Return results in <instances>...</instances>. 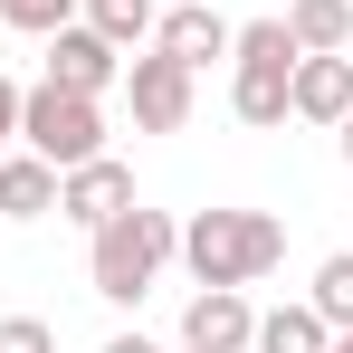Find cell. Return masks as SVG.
Wrapping results in <instances>:
<instances>
[{"label":"cell","mask_w":353,"mask_h":353,"mask_svg":"<svg viewBox=\"0 0 353 353\" xmlns=\"http://www.w3.org/2000/svg\"><path fill=\"white\" fill-rule=\"evenodd\" d=\"M287 39L305 48V58L353 48V0H287Z\"/></svg>","instance_id":"4fadbf2b"},{"label":"cell","mask_w":353,"mask_h":353,"mask_svg":"<svg viewBox=\"0 0 353 353\" xmlns=\"http://www.w3.org/2000/svg\"><path fill=\"white\" fill-rule=\"evenodd\" d=\"M115 210H134V172H124L115 153H96V163H67V172H58V220H77V230L96 239Z\"/></svg>","instance_id":"52a82bcc"},{"label":"cell","mask_w":353,"mask_h":353,"mask_svg":"<svg viewBox=\"0 0 353 353\" xmlns=\"http://www.w3.org/2000/svg\"><path fill=\"white\" fill-rule=\"evenodd\" d=\"M48 210H58V163L0 153V220H48Z\"/></svg>","instance_id":"8fae6325"},{"label":"cell","mask_w":353,"mask_h":353,"mask_svg":"<svg viewBox=\"0 0 353 353\" xmlns=\"http://www.w3.org/2000/svg\"><path fill=\"white\" fill-rule=\"evenodd\" d=\"M0 134H19V86L0 77Z\"/></svg>","instance_id":"ac0fdd59"},{"label":"cell","mask_w":353,"mask_h":353,"mask_svg":"<svg viewBox=\"0 0 353 353\" xmlns=\"http://www.w3.org/2000/svg\"><path fill=\"white\" fill-rule=\"evenodd\" d=\"M191 67L181 58H163V48H143V58H124V96H134V124L143 134H181L191 124Z\"/></svg>","instance_id":"5b68a950"},{"label":"cell","mask_w":353,"mask_h":353,"mask_svg":"<svg viewBox=\"0 0 353 353\" xmlns=\"http://www.w3.org/2000/svg\"><path fill=\"white\" fill-rule=\"evenodd\" d=\"M296 48L287 19H248V29H230V115L248 124V134H277L287 124V77H296Z\"/></svg>","instance_id":"3957f363"},{"label":"cell","mask_w":353,"mask_h":353,"mask_svg":"<svg viewBox=\"0 0 353 353\" xmlns=\"http://www.w3.org/2000/svg\"><path fill=\"white\" fill-rule=\"evenodd\" d=\"M305 305H315V315H325L334 334L353 325V248H334V258H315V287H305Z\"/></svg>","instance_id":"9a60e30c"},{"label":"cell","mask_w":353,"mask_h":353,"mask_svg":"<svg viewBox=\"0 0 353 353\" xmlns=\"http://www.w3.org/2000/svg\"><path fill=\"white\" fill-rule=\"evenodd\" d=\"M287 115H296V124H344V115H353V58H344V48H334V58H296Z\"/></svg>","instance_id":"9c48e42d"},{"label":"cell","mask_w":353,"mask_h":353,"mask_svg":"<svg viewBox=\"0 0 353 353\" xmlns=\"http://www.w3.org/2000/svg\"><path fill=\"white\" fill-rule=\"evenodd\" d=\"M334 134H344V163H353V115H344V124H334Z\"/></svg>","instance_id":"ffe728a7"},{"label":"cell","mask_w":353,"mask_h":353,"mask_svg":"<svg viewBox=\"0 0 353 353\" xmlns=\"http://www.w3.org/2000/svg\"><path fill=\"white\" fill-rule=\"evenodd\" d=\"M19 143L39 153V163H96L105 153V96H67V86H19Z\"/></svg>","instance_id":"277c9868"},{"label":"cell","mask_w":353,"mask_h":353,"mask_svg":"<svg viewBox=\"0 0 353 353\" xmlns=\"http://www.w3.org/2000/svg\"><path fill=\"white\" fill-rule=\"evenodd\" d=\"M77 19V0H0V29H29V39H48Z\"/></svg>","instance_id":"2e32d148"},{"label":"cell","mask_w":353,"mask_h":353,"mask_svg":"<svg viewBox=\"0 0 353 353\" xmlns=\"http://www.w3.org/2000/svg\"><path fill=\"white\" fill-rule=\"evenodd\" d=\"M172 258L201 287H258V277L287 258V220H277V210H191Z\"/></svg>","instance_id":"6da1fadb"},{"label":"cell","mask_w":353,"mask_h":353,"mask_svg":"<svg viewBox=\"0 0 353 353\" xmlns=\"http://www.w3.org/2000/svg\"><path fill=\"white\" fill-rule=\"evenodd\" d=\"M0 353H58V334L39 315H0Z\"/></svg>","instance_id":"e0dca14e"},{"label":"cell","mask_w":353,"mask_h":353,"mask_svg":"<svg viewBox=\"0 0 353 353\" xmlns=\"http://www.w3.org/2000/svg\"><path fill=\"white\" fill-rule=\"evenodd\" d=\"M325 344H334V325H325L305 296H296V305H268L258 334H248V353H325Z\"/></svg>","instance_id":"7c38bea8"},{"label":"cell","mask_w":353,"mask_h":353,"mask_svg":"<svg viewBox=\"0 0 353 353\" xmlns=\"http://www.w3.org/2000/svg\"><path fill=\"white\" fill-rule=\"evenodd\" d=\"M105 353H163L153 334H105Z\"/></svg>","instance_id":"d6986e66"},{"label":"cell","mask_w":353,"mask_h":353,"mask_svg":"<svg viewBox=\"0 0 353 353\" xmlns=\"http://www.w3.org/2000/svg\"><path fill=\"white\" fill-rule=\"evenodd\" d=\"M172 248H181V220L134 201V210H115V220L96 230V248H86V287L105 296V305H143L153 277L172 268Z\"/></svg>","instance_id":"7a4b0ae2"},{"label":"cell","mask_w":353,"mask_h":353,"mask_svg":"<svg viewBox=\"0 0 353 353\" xmlns=\"http://www.w3.org/2000/svg\"><path fill=\"white\" fill-rule=\"evenodd\" d=\"M325 353H353V325H344V334H334V344H325Z\"/></svg>","instance_id":"44dd1931"},{"label":"cell","mask_w":353,"mask_h":353,"mask_svg":"<svg viewBox=\"0 0 353 353\" xmlns=\"http://www.w3.org/2000/svg\"><path fill=\"white\" fill-rule=\"evenodd\" d=\"M153 19H163V0H86V29H96V39H115V48H143V39H153Z\"/></svg>","instance_id":"5bb4252c"},{"label":"cell","mask_w":353,"mask_h":353,"mask_svg":"<svg viewBox=\"0 0 353 353\" xmlns=\"http://www.w3.org/2000/svg\"><path fill=\"white\" fill-rule=\"evenodd\" d=\"M248 334H258L248 287H201L181 305V353H248Z\"/></svg>","instance_id":"ba28073f"},{"label":"cell","mask_w":353,"mask_h":353,"mask_svg":"<svg viewBox=\"0 0 353 353\" xmlns=\"http://www.w3.org/2000/svg\"><path fill=\"white\" fill-rule=\"evenodd\" d=\"M48 86H67V96H105V86H124V48L96 39L86 19H67V29H48Z\"/></svg>","instance_id":"8992f818"},{"label":"cell","mask_w":353,"mask_h":353,"mask_svg":"<svg viewBox=\"0 0 353 353\" xmlns=\"http://www.w3.org/2000/svg\"><path fill=\"white\" fill-rule=\"evenodd\" d=\"M163 10H172V0H163Z\"/></svg>","instance_id":"7402d4cb"},{"label":"cell","mask_w":353,"mask_h":353,"mask_svg":"<svg viewBox=\"0 0 353 353\" xmlns=\"http://www.w3.org/2000/svg\"><path fill=\"white\" fill-rule=\"evenodd\" d=\"M153 48H163V58H181L191 77H201L210 58H230V19H220L210 0H172V10L153 19Z\"/></svg>","instance_id":"30bf717a"}]
</instances>
